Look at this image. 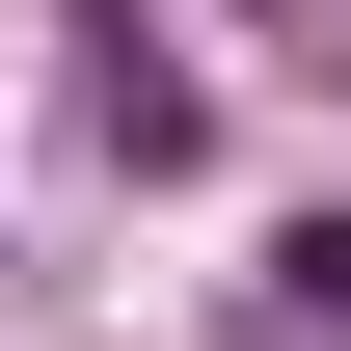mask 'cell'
Wrapping results in <instances>:
<instances>
[{
	"label": "cell",
	"mask_w": 351,
	"mask_h": 351,
	"mask_svg": "<svg viewBox=\"0 0 351 351\" xmlns=\"http://www.w3.org/2000/svg\"><path fill=\"white\" fill-rule=\"evenodd\" d=\"M243 351H351V217H298V243L243 270Z\"/></svg>",
	"instance_id": "cell-2"
},
{
	"label": "cell",
	"mask_w": 351,
	"mask_h": 351,
	"mask_svg": "<svg viewBox=\"0 0 351 351\" xmlns=\"http://www.w3.org/2000/svg\"><path fill=\"white\" fill-rule=\"evenodd\" d=\"M298 27H324V54H351V0H298Z\"/></svg>",
	"instance_id": "cell-3"
},
{
	"label": "cell",
	"mask_w": 351,
	"mask_h": 351,
	"mask_svg": "<svg viewBox=\"0 0 351 351\" xmlns=\"http://www.w3.org/2000/svg\"><path fill=\"white\" fill-rule=\"evenodd\" d=\"M82 135H108V162H135V189H162V162H189V135H217V108H189V82H162V54H135V0H82Z\"/></svg>",
	"instance_id": "cell-1"
}]
</instances>
